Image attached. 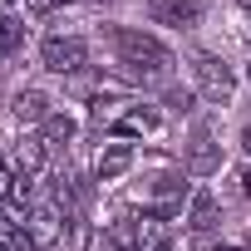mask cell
Returning <instances> with one entry per match:
<instances>
[{"instance_id":"cell-1","label":"cell","mask_w":251,"mask_h":251,"mask_svg":"<svg viewBox=\"0 0 251 251\" xmlns=\"http://www.w3.org/2000/svg\"><path fill=\"white\" fill-rule=\"evenodd\" d=\"M113 50H118V64L128 79H143V84H163L173 74V50L143 30H113Z\"/></svg>"},{"instance_id":"cell-2","label":"cell","mask_w":251,"mask_h":251,"mask_svg":"<svg viewBox=\"0 0 251 251\" xmlns=\"http://www.w3.org/2000/svg\"><path fill=\"white\" fill-rule=\"evenodd\" d=\"M25 236L35 251H54L59 236H64V212L54 207V197H35L30 212H25Z\"/></svg>"},{"instance_id":"cell-3","label":"cell","mask_w":251,"mask_h":251,"mask_svg":"<svg viewBox=\"0 0 251 251\" xmlns=\"http://www.w3.org/2000/svg\"><path fill=\"white\" fill-rule=\"evenodd\" d=\"M192 79H197L202 99H212V103H231V94H236V74L217 54H192Z\"/></svg>"},{"instance_id":"cell-4","label":"cell","mask_w":251,"mask_h":251,"mask_svg":"<svg viewBox=\"0 0 251 251\" xmlns=\"http://www.w3.org/2000/svg\"><path fill=\"white\" fill-rule=\"evenodd\" d=\"M40 64H45L50 74H79V69L89 64V45H84L79 35H50V40L40 45Z\"/></svg>"},{"instance_id":"cell-5","label":"cell","mask_w":251,"mask_h":251,"mask_svg":"<svg viewBox=\"0 0 251 251\" xmlns=\"http://www.w3.org/2000/svg\"><path fill=\"white\" fill-rule=\"evenodd\" d=\"M222 168V143L212 138V128H207V123H197V128H192V143H187V173H217Z\"/></svg>"},{"instance_id":"cell-6","label":"cell","mask_w":251,"mask_h":251,"mask_svg":"<svg viewBox=\"0 0 251 251\" xmlns=\"http://www.w3.org/2000/svg\"><path fill=\"white\" fill-rule=\"evenodd\" d=\"M153 25H173V30H192L202 20V5L197 0H158V5L148 10Z\"/></svg>"},{"instance_id":"cell-7","label":"cell","mask_w":251,"mask_h":251,"mask_svg":"<svg viewBox=\"0 0 251 251\" xmlns=\"http://www.w3.org/2000/svg\"><path fill=\"white\" fill-rule=\"evenodd\" d=\"M133 241H138V251H163V246H173V241H168V217H163V212L133 217Z\"/></svg>"},{"instance_id":"cell-8","label":"cell","mask_w":251,"mask_h":251,"mask_svg":"<svg viewBox=\"0 0 251 251\" xmlns=\"http://www.w3.org/2000/svg\"><path fill=\"white\" fill-rule=\"evenodd\" d=\"M153 197L163 202V217H173L177 202L187 197V177H182V173H158V177H153Z\"/></svg>"},{"instance_id":"cell-9","label":"cell","mask_w":251,"mask_h":251,"mask_svg":"<svg viewBox=\"0 0 251 251\" xmlns=\"http://www.w3.org/2000/svg\"><path fill=\"white\" fill-rule=\"evenodd\" d=\"M217 212H222L217 197H212L207 187H197L192 202H187V226H192V231H212V226H217Z\"/></svg>"},{"instance_id":"cell-10","label":"cell","mask_w":251,"mask_h":251,"mask_svg":"<svg viewBox=\"0 0 251 251\" xmlns=\"http://www.w3.org/2000/svg\"><path fill=\"white\" fill-rule=\"evenodd\" d=\"M54 108H50V94H40V89H20L15 94V118L20 123H45Z\"/></svg>"},{"instance_id":"cell-11","label":"cell","mask_w":251,"mask_h":251,"mask_svg":"<svg viewBox=\"0 0 251 251\" xmlns=\"http://www.w3.org/2000/svg\"><path fill=\"white\" fill-rule=\"evenodd\" d=\"M40 173H45V143H40V138H25V143L15 148V177L35 182Z\"/></svg>"},{"instance_id":"cell-12","label":"cell","mask_w":251,"mask_h":251,"mask_svg":"<svg viewBox=\"0 0 251 251\" xmlns=\"http://www.w3.org/2000/svg\"><path fill=\"white\" fill-rule=\"evenodd\" d=\"M74 133H79V123H74L69 113H59V108H54V113L40 123V143H45V148H64Z\"/></svg>"},{"instance_id":"cell-13","label":"cell","mask_w":251,"mask_h":251,"mask_svg":"<svg viewBox=\"0 0 251 251\" xmlns=\"http://www.w3.org/2000/svg\"><path fill=\"white\" fill-rule=\"evenodd\" d=\"M128 168H133V148L128 143H113V148L99 153V182H113V177H123Z\"/></svg>"},{"instance_id":"cell-14","label":"cell","mask_w":251,"mask_h":251,"mask_svg":"<svg viewBox=\"0 0 251 251\" xmlns=\"http://www.w3.org/2000/svg\"><path fill=\"white\" fill-rule=\"evenodd\" d=\"M158 123H163V118H158V108H128V113L113 123V133H118V138H133V133H153Z\"/></svg>"},{"instance_id":"cell-15","label":"cell","mask_w":251,"mask_h":251,"mask_svg":"<svg viewBox=\"0 0 251 251\" xmlns=\"http://www.w3.org/2000/svg\"><path fill=\"white\" fill-rule=\"evenodd\" d=\"M0 246L5 251H35L30 236H25V222H15L10 212H0Z\"/></svg>"},{"instance_id":"cell-16","label":"cell","mask_w":251,"mask_h":251,"mask_svg":"<svg viewBox=\"0 0 251 251\" xmlns=\"http://www.w3.org/2000/svg\"><path fill=\"white\" fill-rule=\"evenodd\" d=\"M25 45V25L15 20V15H5V10H0V59H5V54H15Z\"/></svg>"},{"instance_id":"cell-17","label":"cell","mask_w":251,"mask_h":251,"mask_svg":"<svg viewBox=\"0 0 251 251\" xmlns=\"http://www.w3.org/2000/svg\"><path fill=\"white\" fill-rule=\"evenodd\" d=\"M163 99H168V108H173V113H192V99H197V94H192V89H177V84H173V89H168Z\"/></svg>"},{"instance_id":"cell-18","label":"cell","mask_w":251,"mask_h":251,"mask_svg":"<svg viewBox=\"0 0 251 251\" xmlns=\"http://www.w3.org/2000/svg\"><path fill=\"white\" fill-rule=\"evenodd\" d=\"M0 197H15V177H10L5 163H0Z\"/></svg>"},{"instance_id":"cell-19","label":"cell","mask_w":251,"mask_h":251,"mask_svg":"<svg viewBox=\"0 0 251 251\" xmlns=\"http://www.w3.org/2000/svg\"><path fill=\"white\" fill-rule=\"evenodd\" d=\"M50 5H74V0H35V10H50Z\"/></svg>"},{"instance_id":"cell-20","label":"cell","mask_w":251,"mask_h":251,"mask_svg":"<svg viewBox=\"0 0 251 251\" xmlns=\"http://www.w3.org/2000/svg\"><path fill=\"white\" fill-rule=\"evenodd\" d=\"M241 148H246V158H251V123L241 128Z\"/></svg>"},{"instance_id":"cell-21","label":"cell","mask_w":251,"mask_h":251,"mask_svg":"<svg viewBox=\"0 0 251 251\" xmlns=\"http://www.w3.org/2000/svg\"><path fill=\"white\" fill-rule=\"evenodd\" d=\"M241 192H246V197H251V168H246V173H241Z\"/></svg>"},{"instance_id":"cell-22","label":"cell","mask_w":251,"mask_h":251,"mask_svg":"<svg viewBox=\"0 0 251 251\" xmlns=\"http://www.w3.org/2000/svg\"><path fill=\"white\" fill-rule=\"evenodd\" d=\"M212 251H246V246H212Z\"/></svg>"},{"instance_id":"cell-23","label":"cell","mask_w":251,"mask_h":251,"mask_svg":"<svg viewBox=\"0 0 251 251\" xmlns=\"http://www.w3.org/2000/svg\"><path fill=\"white\" fill-rule=\"evenodd\" d=\"M241 5H246V15H251V0H241Z\"/></svg>"},{"instance_id":"cell-24","label":"cell","mask_w":251,"mask_h":251,"mask_svg":"<svg viewBox=\"0 0 251 251\" xmlns=\"http://www.w3.org/2000/svg\"><path fill=\"white\" fill-rule=\"evenodd\" d=\"M246 251H251V241H246Z\"/></svg>"},{"instance_id":"cell-25","label":"cell","mask_w":251,"mask_h":251,"mask_svg":"<svg viewBox=\"0 0 251 251\" xmlns=\"http://www.w3.org/2000/svg\"><path fill=\"white\" fill-rule=\"evenodd\" d=\"M246 79H251V69H246Z\"/></svg>"},{"instance_id":"cell-26","label":"cell","mask_w":251,"mask_h":251,"mask_svg":"<svg viewBox=\"0 0 251 251\" xmlns=\"http://www.w3.org/2000/svg\"><path fill=\"white\" fill-rule=\"evenodd\" d=\"M0 251H5V246H0Z\"/></svg>"}]
</instances>
